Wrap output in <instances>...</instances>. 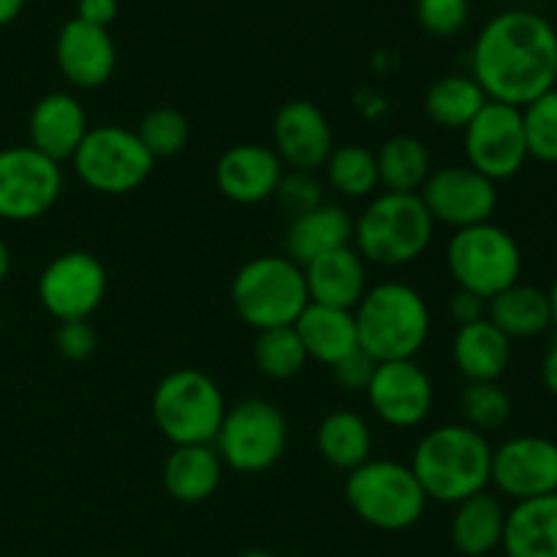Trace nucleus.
Returning <instances> with one entry per match:
<instances>
[{"mask_svg":"<svg viewBox=\"0 0 557 557\" xmlns=\"http://www.w3.org/2000/svg\"><path fill=\"white\" fill-rule=\"evenodd\" d=\"M557 30L536 11L493 16L471 49V76L487 101L528 107L555 87Z\"/></svg>","mask_w":557,"mask_h":557,"instance_id":"nucleus-1","label":"nucleus"},{"mask_svg":"<svg viewBox=\"0 0 557 557\" xmlns=\"http://www.w3.org/2000/svg\"><path fill=\"white\" fill-rule=\"evenodd\" d=\"M493 446L468 424H444L424 435L413 449L411 471L428 500L460 504L487 490Z\"/></svg>","mask_w":557,"mask_h":557,"instance_id":"nucleus-2","label":"nucleus"},{"mask_svg":"<svg viewBox=\"0 0 557 557\" xmlns=\"http://www.w3.org/2000/svg\"><path fill=\"white\" fill-rule=\"evenodd\" d=\"M359 348L375 362L413 359L430 337V310L406 283H379L354 308Z\"/></svg>","mask_w":557,"mask_h":557,"instance_id":"nucleus-3","label":"nucleus"},{"mask_svg":"<svg viewBox=\"0 0 557 557\" xmlns=\"http://www.w3.org/2000/svg\"><path fill=\"white\" fill-rule=\"evenodd\" d=\"M433 232L419 194H381L354 221V248L370 264L403 267L428 250Z\"/></svg>","mask_w":557,"mask_h":557,"instance_id":"nucleus-4","label":"nucleus"},{"mask_svg":"<svg viewBox=\"0 0 557 557\" xmlns=\"http://www.w3.org/2000/svg\"><path fill=\"white\" fill-rule=\"evenodd\" d=\"M234 313L256 332L294 326L310 305L305 272L288 256L245 261L232 281Z\"/></svg>","mask_w":557,"mask_h":557,"instance_id":"nucleus-5","label":"nucleus"},{"mask_svg":"<svg viewBox=\"0 0 557 557\" xmlns=\"http://www.w3.org/2000/svg\"><path fill=\"white\" fill-rule=\"evenodd\" d=\"M226 400L215 381L194 368H180L163 375L152 395L156 428L174 446L215 444Z\"/></svg>","mask_w":557,"mask_h":557,"instance_id":"nucleus-6","label":"nucleus"},{"mask_svg":"<svg viewBox=\"0 0 557 557\" xmlns=\"http://www.w3.org/2000/svg\"><path fill=\"white\" fill-rule=\"evenodd\" d=\"M346 500L354 515L379 531H408L422 520L428 495L411 466L395 460H368L346 479Z\"/></svg>","mask_w":557,"mask_h":557,"instance_id":"nucleus-7","label":"nucleus"},{"mask_svg":"<svg viewBox=\"0 0 557 557\" xmlns=\"http://www.w3.org/2000/svg\"><path fill=\"white\" fill-rule=\"evenodd\" d=\"M446 264L457 288L490 302L495 294L520 283L522 250L506 228L487 221L455 232L446 248Z\"/></svg>","mask_w":557,"mask_h":557,"instance_id":"nucleus-8","label":"nucleus"},{"mask_svg":"<svg viewBox=\"0 0 557 557\" xmlns=\"http://www.w3.org/2000/svg\"><path fill=\"white\" fill-rule=\"evenodd\" d=\"M71 163H74L76 177L90 190L103 196H123L150 177L156 158L147 152L136 131L120 128V125H98L87 131Z\"/></svg>","mask_w":557,"mask_h":557,"instance_id":"nucleus-9","label":"nucleus"},{"mask_svg":"<svg viewBox=\"0 0 557 557\" xmlns=\"http://www.w3.org/2000/svg\"><path fill=\"white\" fill-rule=\"evenodd\" d=\"M288 444L286 417L267 400H243L223 413L215 451L237 473L270 471Z\"/></svg>","mask_w":557,"mask_h":557,"instance_id":"nucleus-10","label":"nucleus"},{"mask_svg":"<svg viewBox=\"0 0 557 557\" xmlns=\"http://www.w3.org/2000/svg\"><path fill=\"white\" fill-rule=\"evenodd\" d=\"M60 194V163L49 161L30 145L0 150V221H36L58 205Z\"/></svg>","mask_w":557,"mask_h":557,"instance_id":"nucleus-11","label":"nucleus"},{"mask_svg":"<svg viewBox=\"0 0 557 557\" xmlns=\"http://www.w3.org/2000/svg\"><path fill=\"white\" fill-rule=\"evenodd\" d=\"M462 134H466L468 166L493 180L495 185L500 180H511L525 166L528 141L522 109L487 101Z\"/></svg>","mask_w":557,"mask_h":557,"instance_id":"nucleus-12","label":"nucleus"},{"mask_svg":"<svg viewBox=\"0 0 557 557\" xmlns=\"http://www.w3.org/2000/svg\"><path fill=\"white\" fill-rule=\"evenodd\" d=\"M107 297V270L85 250L60 253L44 267L38 277V299L60 324L87 321Z\"/></svg>","mask_w":557,"mask_h":557,"instance_id":"nucleus-13","label":"nucleus"},{"mask_svg":"<svg viewBox=\"0 0 557 557\" xmlns=\"http://www.w3.org/2000/svg\"><path fill=\"white\" fill-rule=\"evenodd\" d=\"M433 223H444L455 232L493 221L498 207V185L471 166H444L430 172L419 190Z\"/></svg>","mask_w":557,"mask_h":557,"instance_id":"nucleus-14","label":"nucleus"},{"mask_svg":"<svg viewBox=\"0 0 557 557\" xmlns=\"http://www.w3.org/2000/svg\"><path fill=\"white\" fill-rule=\"evenodd\" d=\"M490 484L515 500L557 493V444L542 435H517L504 441L493 449Z\"/></svg>","mask_w":557,"mask_h":557,"instance_id":"nucleus-15","label":"nucleus"},{"mask_svg":"<svg viewBox=\"0 0 557 557\" xmlns=\"http://www.w3.org/2000/svg\"><path fill=\"white\" fill-rule=\"evenodd\" d=\"M433 381L413 359L379 362L368 386V400L375 417L397 430L419 428L433 408Z\"/></svg>","mask_w":557,"mask_h":557,"instance_id":"nucleus-16","label":"nucleus"},{"mask_svg":"<svg viewBox=\"0 0 557 557\" xmlns=\"http://www.w3.org/2000/svg\"><path fill=\"white\" fill-rule=\"evenodd\" d=\"M58 69L71 85L82 90H96L107 85L117 65V49L107 27L87 25L82 20H69L54 41Z\"/></svg>","mask_w":557,"mask_h":557,"instance_id":"nucleus-17","label":"nucleus"},{"mask_svg":"<svg viewBox=\"0 0 557 557\" xmlns=\"http://www.w3.org/2000/svg\"><path fill=\"white\" fill-rule=\"evenodd\" d=\"M272 136H275L277 158L286 161L294 172H315L335 150L330 120L310 101H288L286 107L277 109Z\"/></svg>","mask_w":557,"mask_h":557,"instance_id":"nucleus-18","label":"nucleus"},{"mask_svg":"<svg viewBox=\"0 0 557 557\" xmlns=\"http://www.w3.org/2000/svg\"><path fill=\"white\" fill-rule=\"evenodd\" d=\"M283 174V161L275 150L264 145H237L218 161L215 185L228 201L259 205L275 196Z\"/></svg>","mask_w":557,"mask_h":557,"instance_id":"nucleus-19","label":"nucleus"},{"mask_svg":"<svg viewBox=\"0 0 557 557\" xmlns=\"http://www.w3.org/2000/svg\"><path fill=\"white\" fill-rule=\"evenodd\" d=\"M87 114L71 92H49L33 107L27 120L30 147L47 156L49 161H71L76 147L87 136Z\"/></svg>","mask_w":557,"mask_h":557,"instance_id":"nucleus-20","label":"nucleus"},{"mask_svg":"<svg viewBox=\"0 0 557 557\" xmlns=\"http://www.w3.org/2000/svg\"><path fill=\"white\" fill-rule=\"evenodd\" d=\"M302 272L310 302L326 305V308L354 310L370 288L368 267H364V259L351 245L319 256L310 264H305Z\"/></svg>","mask_w":557,"mask_h":557,"instance_id":"nucleus-21","label":"nucleus"},{"mask_svg":"<svg viewBox=\"0 0 557 557\" xmlns=\"http://www.w3.org/2000/svg\"><path fill=\"white\" fill-rule=\"evenodd\" d=\"M506 557H557V493L517 500L506 511Z\"/></svg>","mask_w":557,"mask_h":557,"instance_id":"nucleus-22","label":"nucleus"},{"mask_svg":"<svg viewBox=\"0 0 557 557\" xmlns=\"http://www.w3.org/2000/svg\"><path fill=\"white\" fill-rule=\"evenodd\" d=\"M354 243V221L343 207L319 205L305 215L292 218L286 234V256L299 267L310 264L319 256L341 250Z\"/></svg>","mask_w":557,"mask_h":557,"instance_id":"nucleus-23","label":"nucleus"},{"mask_svg":"<svg viewBox=\"0 0 557 557\" xmlns=\"http://www.w3.org/2000/svg\"><path fill=\"white\" fill-rule=\"evenodd\" d=\"M294 330H297L299 341H302L308 359L330 364V368L359 348L354 310L326 308V305L310 302L297 319Z\"/></svg>","mask_w":557,"mask_h":557,"instance_id":"nucleus-24","label":"nucleus"},{"mask_svg":"<svg viewBox=\"0 0 557 557\" xmlns=\"http://www.w3.org/2000/svg\"><path fill=\"white\" fill-rule=\"evenodd\" d=\"M223 460L212 444L174 446L163 462V487L180 504H201L221 484Z\"/></svg>","mask_w":557,"mask_h":557,"instance_id":"nucleus-25","label":"nucleus"},{"mask_svg":"<svg viewBox=\"0 0 557 557\" xmlns=\"http://www.w3.org/2000/svg\"><path fill=\"white\" fill-rule=\"evenodd\" d=\"M451 357L468 384L498 381L511 362V341L498 326L482 319L457 330Z\"/></svg>","mask_w":557,"mask_h":557,"instance_id":"nucleus-26","label":"nucleus"},{"mask_svg":"<svg viewBox=\"0 0 557 557\" xmlns=\"http://www.w3.org/2000/svg\"><path fill=\"white\" fill-rule=\"evenodd\" d=\"M506 509L487 490L457 504L451 517V544L466 557H484L504 544Z\"/></svg>","mask_w":557,"mask_h":557,"instance_id":"nucleus-27","label":"nucleus"},{"mask_svg":"<svg viewBox=\"0 0 557 557\" xmlns=\"http://www.w3.org/2000/svg\"><path fill=\"white\" fill-rule=\"evenodd\" d=\"M487 321L498 326L509 341H528V337L544 335L553 326L547 292L525 286V283H515V286L490 299Z\"/></svg>","mask_w":557,"mask_h":557,"instance_id":"nucleus-28","label":"nucleus"},{"mask_svg":"<svg viewBox=\"0 0 557 557\" xmlns=\"http://www.w3.org/2000/svg\"><path fill=\"white\" fill-rule=\"evenodd\" d=\"M321 457L337 471H348L364 466L373 451V433L368 422L354 411H332L321 419L315 433Z\"/></svg>","mask_w":557,"mask_h":557,"instance_id":"nucleus-29","label":"nucleus"},{"mask_svg":"<svg viewBox=\"0 0 557 557\" xmlns=\"http://www.w3.org/2000/svg\"><path fill=\"white\" fill-rule=\"evenodd\" d=\"M379 163V185L386 194H419L433 172L430 150L417 136H395L384 141L375 152Z\"/></svg>","mask_w":557,"mask_h":557,"instance_id":"nucleus-30","label":"nucleus"},{"mask_svg":"<svg viewBox=\"0 0 557 557\" xmlns=\"http://www.w3.org/2000/svg\"><path fill=\"white\" fill-rule=\"evenodd\" d=\"M484 103L487 96L471 74H449L430 85L424 96V114L441 128L466 131Z\"/></svg>","mask_w":557,"mask_h":557,"instance_id":"nucleus-31","label":"nucleus"},{"mask_svg":"<svg viewBox=\"0 0 557 557\" xmlns=\"http://www.w3.org/2000/svg\"><path fill=\"white\" fill-rule=\"evenodd\" d=\"M326 180L337 194L348 199H362L379 188V163L375 152L362 145H341L330 152L324 163Z\"/></svg>","mask_w":557,"mask_h":557,"instance_id":"nucleus-32","label":"nucleus"},{"mask_svg":"<svg viewBox=\"0 0 557 557\" xmlns=\"http://www.w3.org/2000/svg\"><path fill=\"white\" fill-rule=\"evenodd\" d=\"M256 364L264 375L275 381H288L302 373L308 354H305L302 341H299L294 326H277V330L259 332L253 346Z\"/></svg>","mask_w":557,"mask_h":557,"instance_id":"nucleus-33","label":"nucleus"},{"mask_svg":"<svg viewBox=\"0 0 557 557\" xmlns=\"http://www.w3.org/2000/svg\"><path fill=\"white\" fill-rule=\"evenodd\" d=\"M460 411L468 428L476 433H493L511 419V397L498 381L468 384L460 395Z\"/></svg>","mask_w":557,"mask_h":557,"instance_id":"nucleus-34","label":"nucleus"},{"mask_svg":"<svg viewBox=\"0 0 557 557\" xmlns=\"http://www.w3.org/2000/svg\"><path fill=\"white\" fill-rule=\"evenodd\" d=\"M136 136L152 158H174L190 141V123L183 112L172 107H158L141 117Z\"/></svg>","mask_w":557,"mask_h":557,"instance_id":"nucleus-35","label":"nucleus"},{"mask_svg":"<svg viewBox=\"0 0 557 557\" xmlns=\"http://www.w3.org/2000/svg\"><path fill=\"white\" fill-rule=\"evenodd\" d=\"M528 158L557 163V87L522 107Z\"/></svg>","mask_w":557,"mask_h":557,"instance_id":"nucleus-36","label":"nucleus"},{"mask_svg":"<svg viewBox=\"0 0 557 557\" xmlns=\"http://www.w3.org/2000/svg\"><path fill=\"white\" fill-rule=\"evenodd\" d=\"M417 20L424 33L435 38H451L466 30L471 20L468 0H417Z\"/></svg>","mask_w":557,"mask_h":557,"instance_id":"nucleus-37","label":"nucleus"},{"mask_svg":"<svg viewBox=\"0 0 557 557\" xmlns=\"http://www.w3.org/2000/svg\"><path fill=\"white\" fill-rule=\"evenodd\" d=\"M277 201H281L283 210L292 218L305 215V212L315 210L321 201V183L313 177V172H288L283 174L281 185L275 190Z\"/></svg>","mask_w":557,"mask_h":557,"instance_id":"nucleus-38","label":"nucleus"},{"mask_svg":"<svg viewBox=\"0 0 557 557\" xmlns=\"http://www.w3.org/2000/svg\"><path fill=\"white\" fill-rule=\"evenodd\" d=\"M54 346L69 362H85L98 346L96 330L87 321H65L54 332Z\"/></svg>","mask_w":557,"mask_h":557,"instance_id":"nucleus-39","label":"nucleus"},{"mask_svg":"<svg viewBox=\"0 0 557 557\" xmlns=\"http://www.w3.org/2000/svg\"><path fill=\"white\" fill-rule=\"evenodd\" d=\"M375 368H379V362H375L373 357H368L362 348H357V351L343 357L337 364H332V373H335V381L343 389L368 392L370 381H373L375 375Z\"/></svg>","mask_w":557,"mask_h":557,"instance_id":"nucleus-40","label":"nucleus"},{"mask_svg":"<svg viewBox=\"0 0 557 557\" xmlns=\"http://www.w3.org/2000/svg\"><path fill=\"white\" fill-rule=\"evenodd\" d=\"M449 315L457 324V330L468 324H476V321L487 319V302L482 297H476V294L466 292V288H457V294H451L449 299Z\"/></svg>","mask_w":557,"mask_h":557,"instance_id":"nucleus-41","label":"nucleus"},{"mask_svg":"<svg viewBox=\"0 0 557 557\" xmlns=\"http://www.w3.org/2000/svg\"><path fill=\"white\" fill-rule=\"evenodd\" d=\"M117 0H76V20L96 27H109L117 16Z\"/></svg>","mask_w":557,"mask_h":557,"instance_id":"nucleus-42","label":"nucleus"},{"mask_svg":"<svg viewBox=\"0 0 557 557\" xmlns=\"http://www.w3.org/2000/svg\"><path fill=\"white\" fill-rule=\"evenodd\" d=\"M542 381H544V389H547L549 395L557 397V341L547 348V354H544Z\"/></svg>","mask_w":557,"mask_h":557,"instance_id":"nucleus-43","label":"nucleus"},{"mask_svg":"<svg viewBox=\"0 0 557 557\" xmlns=\"http://www.w3.org/2000/svg\"><path fill=\"white\" fill-rule=\"evenodd\" d=\"M25 3L27 0H0V27L11 25L22 14Z\"/></svg>","mask_w":557,"mask_h":557,"instance_id":"nucleus-44","label":"nucleus"},{"mask_svg":"<svg viewBox=\"0 0 557 557\" xmlns=\"http://www.w3.org/2000/svg\"><path fill=\"white\" fill-rule=\"evenodd\" d=\"M9 270H11V253H9V245L0 239V286H3V281L9 277Z\"/></svg>","mask_w":557,"mask_h":557,"instance_id":"nucleus-45","label":"nucleus"},{"mask_svg":"<svg viewBox=\"0 0 557 557\" xmlns=\"http://www.w3.org/2000/svg\"><path fill=\"white\" fill-rule=\"evenodd\" d=\"M547 297H549V315H553V330L557 332V277H555L553 288L547 292Z\"/></svg>","mask_w":557,"mask_h":557,"instance_id":"nucleus-46","label":"nucleus"},{"mask_svg":"<svg viewBox=\"0 0 557 557\" xmlns=\"http://www.w3.org/2000/svg\"><path fill=\"white\" fill-rule=\"evenodd\" d=\"M237 557H275V555L261 553V549H250V553H243V555H237Z\"/></svg>","mask_w":557,"mask_h":557,"instance_id":"nucleus-47","label":"nucleus"},{"mask_svg":"<svg viewBox=\"0 0 557 557\" xmlns=\"http://www.w3.org/2000/svg\"><path fill=\"white\" fill-rule=\"evenodd\" d=\"M555 87H557V58H555Z\"/></svg>","mask_w":557,"mask_h":557,"instance_id":"nucleus-48","label":"nucleus"},{"mask_svg":"<svg viewBox=\"0 0 557 557\" xmlns=\"http://www.w3.org/2000/svg\"><path fill=\"white\" fill-rule=\"evenodd\" d=\"M0 332H3V313H0Z\"/></svg>","mask_w":557,"mask_h":557,"instance_id":"nucleus-49","label":"nucleus"}]
</instances>
